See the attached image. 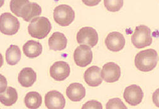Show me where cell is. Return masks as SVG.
<instances>
[{
	"instance_id": "obj_1",
	"label": "cell",
	"mask_w": 159,
	"mask_h": 109,
	"mask_svg": "<svg viewBox=\"0 0 159 109\" xmlns=\"http://www.w3.org/2000/svg\"><path fill=\"white\" fill-rule=\"evenodd\" d=\"M158 60L157 51L153 49H149L142 50L137 54L135 58V64L139 71L149 72L156 67Z\"/></svg>"
},
{
	"instance_id": "obj_2",
	"label": "cell",
	"mask_w": 159,
	"mask_h": 109,
	"mask_svg": "<svg viewBox=\"0 0 159 109\" xmlns=\"http://www.w3.org/2000/svg\"><path fill=\"white\" fill-rule=\"evenodd\" d=\"M52 25L48 18L45 17H37L33 19L28 27L30 35L39 39H44L49 34Z\"/></svg>"
},
{
	"instance_id": "obj_3",
	"label": "cell",
	"mask_w": 159,
	"mask_h": 109,
	"mask_svg": "<svg viewBox=\"0 0 159 109\" xmlns=\"http://www.w3.org/2000/svg\"><path fill=\"white\" fill-rule=\"evenodd\" d=\"M131 42L137 49H142L150 46L152 43L150 29L145 25L137 26L135 32L131 36Z\"/></svg>"
},
{
	"instance_id": "obj_4",
	"label": "cell",
	"mask_w": 159,
	"mask_h": 109,
	"mask_svg": "<svg viewBox=\"0 0 159 109\" xmlns=\"http://www.w3.org/2000/svg\"><path fill=\"white\" fill-rule=\"evenodd\" d=\"M20 24L18 19L10 13L0 16V31L4 34L12 36L18 33Z\"/></svg>"
},
{
	"instance_id": "obj_5",
	"label": "cell",
	"mask_w": 159,
	"mask_h": 109,
	"mask_svg": "<svg viewBox=\"0 0 159 109\" xmlns=\"http://www.w3.org/2000/svg\"><path fill=\"white\" fill-rule=\"evenodd\" d=\"M75 13L69 5H61L57 6L54 11V19L61 26H67L74 20Z\"/></svg>"
},
{
	"instance_id": "obj_6",
	"label": "cell",
	"mask_w": 159,
	"mask_h": 109,
	"mask_svg": "<svg viewBox=\"0 0 159 109\" xmlns=\"http://www.w3.org/2000/svg\"><path fill=\"white\" fill-rule=\"evenodd\" d=\"M77 41L79 44L94 47L98 42V34L96 30L91 27H84L77 34Z\"/></svg>"
},
{
	"instance_id": "obj_7",
	"label": "cell",
	"mask_w": 159,
	"mask_h": 109,
	"mask_svg": "<svg viewBox=\"0 0 159 109\" xmlns=\"http://www.w3.org/2000/svg\"><path fill=\"white\" fill-rule=\"evenodd\" d=\"M93 52L91 47L86 45L77 47L74 53V59L75 64L84 67L90 64L93 61Z\"/></svg>"
},
{
	"instance_id": "obj_8",
	"label": "cell",
	"mask_w": 159,
	"mask_h": 109,
	"mask_svg": "<svg viewBox=\"0 0 159 109\" xmlns=\"http://www.w3.org/2000/svg\"><path fill=\"white\" fill-rule=\"evenodd\" d=\"M143 92L141 87L137 85H131L125 88L123 97L130 105L136 106L140 104L143 98Z\"/></svg>"
},
{
	"instance_id": "obj_9",
	"label": "cell",
	"mask_w": 159,
	"mask_h": 109,
	"mask_svg": "<svg viewBox=\"0 0 159 109\" xmlns=\"http://www.w3.org/2000/svg\"><path fill=\"white\" fill-rule=\"evenodd\" d=\"M102 79L108 83L118 81L121 76L120 67L116 64L110 62L104 65L101 71Z\"/></svg>"
},
{
	"instance_id": "obj_10",
	"label": "cell",
	"mask_w": 159,
	"mask_h": 109,
	"mask_svg": "<svg viewBox=\"0 0 159 109\" xmlns=\"http://www.w3.org/2000/svg\"><path fill=\"white\" fill-rule=\"evenodd\" d=\"M69 65L64 61H57L54 63L50 69V76L56 80L62 81L70 75Z\"/></svg>"
},
{
	"instance_id": "obj_11",
	"label": "cell",
	"mask_w": 159,
	"mask_h": 109,
	"mask_svg": "<svg viewBox=\"0 0 159 109\" xmlns=\"http://www.w3.org/2000/svg\"><path fill=\"white\" fill-rule=\"evenodd\" d=\"M45 103L49 109H62L65 107L66 100L61 92L52 91L45 95Z\"/></svg>"
},
{
	"instance_id": "obj_12",
	"label": "cell",
	"mask_w": 159,
	"mask_h": 109,
	"mask_svg": "<svg viewBox=\"0 0 159 109\" xmlns=\"http://www.w3.org/2000/svg\"><path fill=\"white\" fill-rule=\"evenodd\" d=\"M105 44L110 50L118 52L124 48L125 39L121 33L116 31L111 32L106 38Z\"/></svg>"
},
{
	"instance_id": "obj_13",
	"label": "cell",
	"mask_w": 159,
	"mask_h": 109,
	"mask_svg": "<svg viewBox=\"0 0 159 109\" xmlns=\"http://www.w3.org/2000/svg\"><path fill=\"white\" fill-rule=\"evenodd\" d=\"M101 68L93 66L88 68L84 72V78L86 84L91 87H98L101 84L102 79L101 75Z\"/></svg>"
},
{
	"instance_id": "obj_14",
	"label": "cell",
	"mask_w": 159,
	"mask_h": 109,
	"mask_svg": "<svg viewBox=\"0 0 159 109\" xmlns=\"http://www.w3.org/2000/svg\"><path fill=\"white\" fill-rule=\"evenodd\" d=\"M42 13V8L36 3H29L21 9L20 17L26 22H30L33 19L39 17Z\"/></svg>"
},
{
	"instance_id": "obj_15",
	"label": "cell",
	"mask_w": 159,
	"mask_h": 109,
	"mask_svg": "<svg viewBox=\"0 0 159 109\" xmlns=\"http://www.w3.org/2000/svg\"><path fill=\"white\" fill-rule=\"evenodd\" d=\"M66 95L71 101L79 102L84 98L86 89L81 84L72 83L67 88Z\"/></svg>"
},
{
	"instance_id": "obj_16",
	"label": "cell",
	"mask_w": 159,
	"mask_h": 109,
	"mask_svg": "<svg viewBox=\"0 0 159 109\" xmlns=\"http://www.w3.org/2000/svg\"><path fill=\"white\" fill-rule=\"evenodd\" d=\"M18 82L24 87H31L37 80L36 72L30 67L23 68L18 75Z\"/></svg>"
},
{
	"instance_id": "obj_17",
	"label": "cell",
	"mask_w": 159,
	"mask_h": 109,
	"mask_svg": "<svg viewBox=\"0 0 159 109\" xmlns=\"http://www.w3.org/2000/svg\"><path fill=\"white\" fill-rule=\"evenodd\" d=\"M67 40L63 33L60 32L54 33L48 39V46L51 50H62L67 46Z\"/></svg>"
},
{
	"instance_id": "obj_18",
	"label": "cell",
	"mask_w": 159,
	"mask_h": 109,
	"mask_svg": "<svg viewBox=\"0 0 159 109\" xmlns=\"http://www.w3.org/2000/svg\"><path fill=\"white\" fill-rule=\"evenodd\" d=\"M23 50L26 56L29 58H35L42 54V46L37 41L30 40L23 45Z\"/></svg>"
},
{
	"instance_id": "obj_19",
	"label": "cell",
	"mask_w": 159,
	"mask_h": 109,
	"mask_svg": "<svg viewBox=\"0 0 159 109\" xmlns=\"http://www.w3.org/2000/svg\"><path fill=\"white\" fill-rule=\"evenodd\" d=\"M18 100V93L15 89L8 87L6 90L0 93V102L5 106H11Z\"/></svg>"
},
{
	"instance_id": "obj_20",
	"label": "cell",
	"mask_w": 159,
	"mask_h": 109,
	"mask_svg": "<svg viewBox=\"0 0 159 109\" xmlns=\"http://www.w3.org/2000/svg\"><path fill=\"white\" fill-rule=\"evenodd\" d=\"M21 50L18 46L11 45L6 52V60L8 64L15 66L21 59Z\"/></svg>"
},
{
	"instance_id": "obj_21",
	"label": "cell",
	"mask_w": 159,
	"mask_h": 109,
	"mask_svg": "<svg viewBox=\"0 0 159 109\" xmlns=\"http://www.w3.org/2000/svg\"><path fill=\"white\" fill-rule=\"evenodd\" d=\"M42 96L37 92H29L25 97V103L29 108H38L42 105Z\"/></svg>"
},
{
	"instance_id": "obj_22",
	"label": "cell",
	"mask_w": 159,
	"mask_h": 109,
	"mask_svg": "<svg viewBox=\"0 0 159 109\" xmlns=\"http://www.w3.org/2000/svg\"><path fill=\"white\" fill-rule=\"evenodd\" d=\"M105 8L109 11L117 12L123 6V0H104Z\"/></svg>"
},
{
	"instance_id": "obj_23",
	"label": "cell",
	"mask_w": 159,
	"mask_h": 109,
	"mask_svg": "<svg viewBox=\"0 0 159 109\" xmlns=\"http://www.w3.org/2000/svg\"><path fill=\"white\" fill-rule=\"evenodd\" d=\"M30 3L29 0H11L10 9L13 14L16 16L20 17V12L22 8Z\"/></svg>"
},
{
	"instance_id": "obj_24",
	"label": "cell",
	"mask_w": 159,
	"mask_h": 109,
	"mask_svg": "<svg viewBox=\"0 0 159 109\" xmlns=\"http://www.w3.org/2000/svg\"><path fill=\"white\" fill-rule=\"evenodd\" d=\"M107 109H126V106L123 103L120 99L114 98L110 99L107 103Z\"/></svg>"
},
{
	"instance_id": "obj_25",
	"label": "cell",
	"mask_w": 159,
	"mask_h": 109,
	"mask_svg": "<svg viewBox=\"0 0 159 109\" xmlns=\"http://www.w3.org/2000/svg\"><path fill=\"white\" fill-rule=\"evenodd\" d=\"M83 109H88V108H92V109H102V104L97 101V100H90L87 102L82 107Z\"/></svg>"
},
{
	"instance_id": "obj_26",
	"label": "cell",
	"mask_w": 159,
	"mask_h": 109,
	"mask_svg": "<svg viewBox=\"0 0 159 109\" xmlns=\"http://www.w3.org/2000/svg\"><path fill=\"white\" fill-rule=\"evenodd\" d=\"M7 88V80L5 76L0 74V93L3 92Z\"/></svg>"
},
{
	"instance_id": "obj_27",
	"label": "cell",
	"mask_w": 159,
	"mask_h": 109,
	"mask_svg": "<svg viewBox=\"0 0 159 109\" xmlns=\"http://www.w3.org/2000/svg\"><path fill=\"white\" fill-rule=\"evenodd\" d=\"M101 0H82L83 3L88 6H94L98 5Z\"/></svg>"
},
{
	"instance_id": "obj_28",
	"label": "cell",
	"mask_w": 159,
	"mask_h": 109,
	"mask_svg": "<svg viewBox=\"0 0 159 109\" xmlns=\"http://www.w3.org/2000/svg\"><path fill=\"white\" fill-rule=\"evenodd\" d=\"M152 100L153 103L159 108V89H157L152 95Z\"/></svg>"
},
{
	"instance_id": "obj_29",
	"label": "cell",
	"mask_w": 159,
	"mask_h": 109,
	"mask_svg": "<svg viewBox=\"0 0 159 109\" xmlns=\"http://www.w3.org/2000/svg\"><path fill=\"white\" fill-rule=\"evenodd\" d=\"M3 64V56L2 55V54L0 53V68L2 67Z\"/></svg>"
},
{
	"instance_id": "obj_30",
	"label": "cell",
	"mask_w": 159,
	"mask_h": 109,
	"mask_svg": "<svg viewBox=\"0 0 159 109\" xmlns=\"http://www.w3.org/2000/svg\"><path fill=\"white\" fill-rule=\"evenodd\" d=\"M5 0H0V8L2 7V6L4 5Z\"/></svg>"
}]
</instances>
